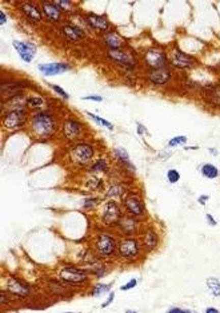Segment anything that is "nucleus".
I'll use <instances>...</instances> for the list:
<instances>
[{
  "label": "nucleus",
  "mask_w": 220,
  "mask_h": 313,
  "mask_svg": "<svg viewBox=\"0 0 220 313\" xmlns=\"http://www.w3.org/2000/svg\"><path fill=\"white\" fill-rule=\"evenodd\" d=\"M31 130L36 137L47 138L55 133V119L49 113H38L32 116Z\"/></svg>",
  "instance_id": "f257e3e1"
},
{
  "label": "nucleus",
  "mask_w": 220,
  "mask_h": 313,
  "mask_svg": "<svg viewBox=\"0 0 220 313\" xmlns=\"http://www.w3.org/2000/svg\"><path fill=\"white\" fill-rule=\"evenodd\" d=\"M94 250L99 257L103 258L111 257L118 252V241L109 233H100L95 238Z\"/></svg>",
  "instance_id": "f03ea898"
},
{
  "label": "nucleus",
  "mask_w": 220,
  "mask_h": 313,
  "mask_svg": "<svg viewBox=\"0 0 220 313\" xmlns=\"http://www.w3.org/2000/svg\"><path fill=\"white\" fill-rule=\"evenodd\" d=\"M142 252V244L133 237H123L118 243V256L122 260L135 261Z\"/></svg>",
  "instance_id": "7ed1b4c3"
},
{
  "label": "nucleus",
  "mask_w": 220,
  "mask_h": 313,
  "mask_svg": "<svg viewBox=\"0 0 220 313\" xmlns=\"http://www.w3.org/2000/svg\"><path fill=\"white\" fill-rule=\"evenodd\" d=\"M59 277L66 284L81 286L88 281V271H84L73 265H66L59 271Z\"/></svg>",
  "instance_id": "20e7f679"
},
{
  "label": "nucleus",
  "mask_w": 220,
  "mask_h": 313,
  "mask_svg": "<svg viewBox=\"0 0 220 313\" xmlns=\"http://www.w3.org/2000/svg\"><path fill=\"white\" fill-rule=\"evenodd\" d=\"M94 148L90 143L79 142L72 148L70 152L71 161L77 166H87L94 158Z\"/></svg>",
  "instance_id": "39448f33"
},
{
  "label": "nucleus",
  "mask_w": 220,
  "mask_h": 313,
  "mask_svg": "<svg viewBox=\"0 0 220 313\" xmlns=\"http://www.w3.org/2000/svg\"><path fill=\"white\" fill-rule=\"evenodd\" d=\"M124 215L122 214V209L116 201H107L100 210V220L105 225H118Z\"/></svg>",
  "instance_id": "423d86ee"
},
{
  "label": "nucleus",
  "mask_w": 220,
  "mask_h": 313,
  "mask_svg": "<svg viewBox=\"0 0 220 313\" xmlns=\"http://www.w3.org/2000/svg\"><path fill=\"white\" fill-rule=\"evenodd\" d=\"M124 209L133 219H140L146 215V205L143 200L135 193L127 194L124 198Z\"/></svg>",
  "instance_id": "0eeeda50"
},
{
  "label": "nucleus",
  "mask_w": 220,
  "mask_h": 313,
  "mask_svg": "<svg viewBox=\"0 0 220 313\" xmlns=\"http://www.w3.org/2000/svg\"><path fill=\"white\" fill-rule=\"evenodd\" d=\"M6 292L10 293V295L18 296V297H27V296L31 295L32 291L31 286L25 284L24 281L11 276L6 280Z\"/></svg>",
  "instance_id": "6e6552de"
},
{
  "label": "nucleus",
  "mask_w": 220,
  "mask_h": 313,
  "mask_svg": "<svg viewBox=\"0 0 220 313\" xmlns=\"http://www.w3.org/2000/svg\"><path fill=\"white\" fill-rule=\"evenodd\" d=\"M27 121V114L23 109H15L12 111H8L6 115L3 116V126L10 130H15L19 129L20 126L25 124Z\"/></svg>",
  "instance_id": "1a4fd4ad"
},
{
  "label": "nucleus",
  "mask_w": 220,
  "mask_h": 313,
  "mask_svg": "<svg viewBox=\"0 0 220 313\" xmlns=\"http://www.w3.org/2000/svg\"><path fill=\"white\" fill-rule=\"evenodd\" d=\"M170 62H171L172 66L175 68H179V70H184V68H193L196 64V60L193 57H189L187 54H184L180 50H175L174 53L171 54L170 57Z\"/></svg>",
  "instance_id": "9d476101"
},
{
  "label": "nucleus",
  "mask_w": 220,
  "mask_h": 313,
  "mask_svg": "<svg viewBox=\"0 0 220 313\" xmlns=\"http://www.w3.org/2000/svg\"><path fill=\"white\" fill-rule=\"evenodd\" d=\"M147 66L151 67V70H157L167 66V57L163 51L159 50H150L144 57Z\"/></svg>",
  "instance_id": "9b49d317"
},
{
  "label": "nucleus",
  "mask_w": 220,
  "mask_h": 313,
  "mask_svg": "<svg viewBox=\"0 0 220 313\" xmlns=\"http://www.w3.org/2000/svg\"><path fill=\"white\" fill-rule=\"evenodd\" d=\"M14 47H15V50H16V51L19 53L21 59L24 60V62H27V63L32 62V59H34V57H35V53H36V49L34 44H28V43L15 40Z\"/></svg>",
  "instance_id": "f8f14e48"
},
{
  "label": "nucleus",
  "mask_w": 220,
  "mask_h": 313,
  "mask_svg": "<svg viewBox=\"0 0 220 313\" xmlns=\"http://www.w3.org/2000/svg\"><path fill=\"white\" fill-rule=\"evenodd\" d=\"M70 70V66L64 63H47V64H40L39 66V71L46 77H52V75L63 74L66 71Z\"/></svg>",
  "instance_id": "ddd939ff"
},
{
  "label": "nucleus",
  "mask_w": 220,
  "mask_h": 313,
  "mask_svg": "<svg viewBox=\"0 0 220 313\" xmlns=\"http://www.w3.org/2000/svg\"><path fill=\"white\" fill-rule=\"evenodd\" d=\"M171 71L168 70L167 67L157 68V70H151V73L148 74V79L155 85H164L171 79Z\"/></svg>",
  "instance_id": "4468645a"
},
{
  "label": "nucleus",
  "mask_w": 220,
  "mask_h": 313,
  "mask_svg": "<svg viewBox=\"0 0 220 313\" xmlns=\"http://www.w3.org/2000/svg\"><path fill=\"white\" fill-rule=\"evenodd\" d=\"M86 19H87L88 25L91 26L92 29L98 30V31H107L109 29V21L104 15L88 14Z\"/></svg>",
  "instance_id": "2eb2a0df"
},
{
  "label": "nucleus",
  "mask_w": 220,
  "mask_h": 313,
  "mask_svg": "<svg viewBox=\"0 0 220 313\" xmlns=\"http://www.w3.org/2000/svg\"><path fill=\"white\" fill-rule=\"evenodd\" d=\"M142 244L147 250H154L159 245V236L152 228H147L142 236Z\"/></svg>",
  "instance_id": "dca6fc26"
},
{
  "label": "nucleus",
  "mask_w": 220,
  "mask_h": 313,
  "mask_svg": "<svg viewBox=\"0 0 220 313\" xmlns=\"http://www.w3.org/2000/svg\"><path fill=\"white\" fill-rule=\"evenodd\" d=\"M118 228L122 230L123 234H126V237H131L133 233L138 232V221L133 217H123L120 222L118 224Z\"/></svg>",
  "instance_id": "f3484780"
},
{
  "label": "nucleus",
  "mask_w": 220,
  "mask_h": 313,
  "mask_svg": "<svg viewBox=\"0 0 220 313\" xmlns=\"http://www.w3.org/2000/svg\"><path fill=\"white\" fill-rule=\"evenodd\" d=\"M63 131L67 139L72 141V139L79 137V134L81 133V125L75 119H67Z\"/></svg>",
  "instance_id": "a211bd4d"
},
{
  "label": "nucleus",
  "mask_w": 220,
  "mask_h": 313,
  "mask_svg": "<svg viewBox=\"0 0 220 313\" xmlns=\"http://www.w3.org/2000/svg\"><path fill=\"white\" fill-rule=\"evenodd\" d=\"M203 97L206 99L207 102L212 103L215 106L220 107V85L211 86V87L204 88Z\"/></svg>",
  "instance_id": "6ab92c4d"
},
{
  "label": "nucleus",
  "mask_w": 220,
  "mask_h": 313,
  "mask_svg": "<svg viewBox=\"0 0 220 313\" xmlns=\"http://www.w3.org/2000/svg\"><path fill=\"white\" fill-rule=\"evenodd\" d=\"M108 55L111 59L116 60V62L120 64H126V66H131V64H133L132 57H131L129 54L122 51V50H109Z\"/></svg>",
  "instance_id": "aec40b11"
},
{
  "label": "nucleus",
  "mask_w": 220,
  "mask_h": 313,
  "mask_svg": "<svg viewBox=\"0 0 220 313\" xmlns=\"http://www.w3.org/2000/svg\"><path fill=\"white\" fill-rule=\"evenodd\" d=\"M43 12H44V15H46L49 20L58 21L62 18V10H60L56 4L44 3L43 4Z\"/></svg>",
  "instance_id": "412c9836"
},
{
  "label": "nucleus",
  "mask_w": 220,
  "mask_h": 313,
  "mask_svg": "<svg viewBox=\"0 0 220 313\" xmlns=\"http://www.w3.org/2000/svg\"><path fill=\"white\" fill-rule=\"evenodd\" d=\"M63 32L66 38H68L70 40H72V42H77V40H80L81 38H84V32L81 31L79 27H75V26H64Z\"/></svg>",
  "instance_id": "4be33fe9"
},
{
  "label": "nucleus",
  "mask_w": 220,
  "mask_h": 313,
  "mask_svg": "<svg viewBox=\"0 0 220 313\" xmlns=\"http://www.w3.org/2000/svg\"><path fill=\"white\" fill-rule=\"evenodd\" d=\"M21 10H23V12H24L28 18L31 19V20H35V21L42 20V16H43L42 12H40V11L38 10V7L34 6V4L24 3L23 6H21Z\"/></svg>",
  "instance_id": "5701e85b"
},
{
  "label": "nucleus",
  "mask_w": 220,
  "mask_h": 313,
  "mask_svg": "<svg viewBox=\"0 0 220 313\" xmlns=\"http://www.w3.org/2000/svg\"><path fill=\"white\" fill-rule=\"evenodd\" d=\"M200 173H202V176L204 178H208V180H216L217 177L220 176L219 169L212 163H203L202 167H200Z\"/></svg>",
  "instance_id": "b1692460"
},
{
  "label": "nucleus",
  "mask_w": 220,
  "mask_h": 313,
  "mask_svg": "<svg viewBox=\"0 0 220 313\" xmlns=\"http://www.w3.org/2000/svg\"><path fill=\"white\" fill-rule=\"evenodd\" d=\"M105 43L111 50H120L123 44V39L116 32H109V34H105Z\"/></svg>",
  "instance_id": "393cba45"
},
{
  "label": "nucleus",
  "mask_w": 220,
  "mask_h": 313,
  "mask_svg": "<svg viewBox=\"0 0 220 313\" xmlns=\"http://www.w3.org/2000/svg\"><path fill=\"white\" fill-rule=\"evenodd\" d=\"M206 286L213 297H220V280L217 277H208L206 280Z\"/></svg>",
  "instance_id": "a878e982"
},
{
  "label": "nucleus",
  "mask_w": 220,
  "mask_h": 313,
  "mask_svg": "<svg viewBox=\"0 0 220 313\" xmlns=\"http://www.w3.org/2000/svg\"><path fill=\"white\" fill-rule=\"evenodd\" d=\"M115 155L116 158L119 159L120 162H122L123 165H126L127 167H131L132 170H135V167L132 166V163H131V161H129V157H128V153L124 150L123 148H118L115 150Z\"/></svg>",
  "instance_id": "bb28decb"
},
{
  "label": "nucleus",
  "mask_w": 220,
  "mask_h": 313,
  "mask_svg": "<svg viewBox=\"0 0 220 313\" xmlns=\"http://www.w3.org/2000/svg\"><path fill=\"white\" fill-rule=\"evenodd\" d=\"M109 289H111V284H96L92 289L91 295L95 296V297H100V296L105 295V293H109Z\"/></svg>",
  "instance_id": "cd10ccee"
},
{
  "label": "nucleus",
  "mask_w": 220,
  "mask_h": 313,
  "mask_svg": "<svg viewBox=\"0 0 220 313\" xmlns=\"http://www.w3.org/2000/svg\"><path fill=\"white\" fill-rule=\"evenodd\" d=\"M107 169H108V162L105 161V159H99V161H96L92 165V172L105 173Z\"/></svg>",
  "instance_id": "c85d7f7f"
},
{
  "label": "nucleus",
  "mask_w": 220,
  "mask_h": 313,
  "mask_svg": "<svg viewBox=\"0 0 220 313\" xmlns=\"http://www.w3.org/2000/svg\"><path fill=\"white\" fill-rule=\"evenodd\" d=\"M88 116H90V118H92V119H94L96 124L101 125V126H104V127H108L109 130H112V129H114V125H112L111 122L103 119V118H100L99 115H95V114H92V113H88Z\"/></svg>",
  "instance_id": "c756f323"
},
{
  "label": "nucleus",
  "mask_w": 220,
  "mask_h": 313,
  "mask_svg": "<svg viewBox=\"0 0 220 313\" xmlns=\"http://www.w3.org/2000/svg\"><path fill=\"white\" fill-rule=\"evenodd\" d=\"M167 180L170 183H178L180 181V173L176 169H170L167 172Z\"/></svg>",
  "instance_id": "7c9ffc66"
},
{
  "label": "nucleus",
  "mask_w": 220,
  "mask_h": 313,
  "mask_svg": "<svg viewBox=\"0 0 220 313\" xmlns=\"http://www.w3.org/2000/svg\"><path fill=\"white\" fill-rule=\"evenodd\" d=\"M28 107H32V109H38L43 105V99L39 98V97H31V98L27 99Z\"/></svg>",
  "instance_id": "2f4dec72"
},
{
  "label": "nucleus",
  "mask_w": 220,
  "mask_h": 313,
  "mask_svg": "<svg viewBox=\"0 0 220 313\" xmlns=\"http://www.w3.org/2000/svg\"><path fill=\"white\" fill-rule=\"evenodd\" d=\"M185 142H187V137L179 135V137L172 138L171 141L168 142V146H170V148H174V146H179V145H184Z\"/></svg>",
  "instance_id": "473e14b6"
},
{
  "label": "nucleus",
  "mask_w": 220,
  "mask_h": 313,
  "mask_svg": "<svg viewBox=\"0 0 220 313\" xmlns=\"http://www.w3.org/2000/svg\"><path fill=\"white\" fill-rule=\"evenodd\" d=\"M124 193L123 189H120V185H114L111 189L107 191V197H116V196H122Z\"/></svg>",
  "instance_id": "72a5a7b5"
},
{
  "label": "nucleus",
  "mask_w": 220,
  "mask_h": 313,
  "mask_svg": "<svg viewBox=\"0 0 220 313\" xmlns=\"http://www.w3.org/2000/svg\"><path fill=\"white\" fill-rule=\"evenodd\" d=\"M56 6L62 11H70L72 8V2H70V0H59V2H56Z\"/></svg>",
  "instance_id": "f704fd0d"
},
{
  "label": "nucleus",
  "mask_w": 220,
  "mask_h": 313,
  "mask_svg": "<svg viewBox=\"0 0 220 313\" xmlns=\"http://www.w3.org/2000/svg\"><path fill=\"white\" fill-rule=\"evenodd\" d=\"M136 285H138V280L136 278H132V280H129L127 284L122 285V286H120V291H122V292H126V291H129V289H133Z\"/></svg>",
  "instance_id": "c9c22d12"
},
{
  "label": "nucleus",
  "mask_w": 220,
  "mask_h": 313,
  "mask_svg": "<svg viewBox=\"0 0 220 313\" xmlns=\"http://www.w3.org/2000/svg\"><path fill=\"white\" fill-rule=\"evenodd\" d=\"M98 204H99L98 198H87V200H84V202H83L84 208L86 209L95 208V206H96Z\"/></svg>",
  "instance_id": "e433bc0d"
},
{
  "label": "nucleus",
  "mask_w": 220,
  "mask_h": 313,
  "mask_svg": "<svg viewBox=\"0 0 220 313\" xmlns=\"http://www.w3.org/2000/svg\"><path fill=\"white\" fill-rule=\"evenodd\" d=\"M51 88H52L53 91L55 92H58V94L60 95V97H62V98H64V99H68L70 98V95L67 94L66 91H64L63 88L60 87V86H58V85H51Z\"/></svg>",
  "instance_id": "4c0bfd02"
},
{
  "label": "nucleus",
  "mask_w": 220,
  "mask_h": 313,
  "mask_svg": "<svg viewBox=\"0 0 220 313\" xmlns=\"http://www.w3.org/2000/svg\"><path fill=\"white\" fill-rule=\"evenodd\" d=\"M87 186L91 187L92 190H96L99 189V187H101V181L98 180V178H92V180L87 183Z\"/></svg>",
  "instance_id": "58836bf2"
},
{
  "label": "nucleus",
  "mask_w": 220,
  "mask_h": 313,
  "mask_svg": "<svg viewBox=\"0 0 220 313\" xmlns=\"http://www.w3.org/2000/svg\"><path fill=\"white\" fill-rule=\"evenodd\" d=\"M114 300H115V292H109L108 299L105 300L104 303L101 304V308H107V306H109L112 303H114Z\"/></svg>",
  "instance_id": "ea45409f"
},
{
  "label": "nucleus",
  "mask_w": 220,
  "mask_h": 313,
  "mask_svg": "<svg viewBox=\"0 0 220 313\" xmlns=\"http://www.w3.org/2000/svg\"><path fill=\"white\" fill-rule=\"evenodd\" d=\"M206 221L210 226H216L217 225V221L213 219L212 214H206Z\"/></svg>",
  "instance_id": "a19ab883"
},
{
  "label": "nucleus",
  "mask_w": 220,
  "mask_h": 313,
  "mask_svg": "<svg viewBox=\"0 0 220 313\" xmlns=\"http://www.w3.org/2000/svg\"><path fill=\"white\" fill-rule=\"evenodd\" d=\"M81 99H84V101H94V102H103V98L99 97V95H96V97L95 95H90V97H84Z\"/></svg>",
  "instance_id": "79ce46f5"
},
{
  "label": "nucleus",
  "mask_w": 220,
  "mask_h": 313,
  "mask_svg": "<svg viewBox=\"0 0 220 313\" xmlns=\"http://www.w3.org/2000/svg\"><path fill=\"white\" fill-rule=\"evenodd\" d=\"M167 313H185V309H182V308H179V306H174L171 309H168Z\"/></svg>",
  "instance_id": "37998d69"
},
{
  "label": "nucleus",
  "mask_w": 220,
  "mask_h": 313,
  "mask_svg": "<svg viewBox=\"0 0 220 313\" xmlns=\"http://www.w3.org/2000/svg\"><path fill=\"white\" fill-rule=\"evenodd\" d=\"M208 196H206V194H204V196H200L199 198H198V202H199L200 205H203V206H204V205H206V202L207 201H208Z\"/></svg>",
  "instance_id": "c03bdc74"
},
{
  "label": "nucleus",
  "mask_w": 220,
  "mask_h": 313,
  "mask_svg": "<svg viewBox=\"0 0 220 313\" xmlns=\"http://www.w3.org/2000/svg\"><path fill=\"white\" fill-rule=\"evenodd\" d=\"M204 313H220V310L215 308V306H208V308H206Z\"/></svg>",
  "instance_id": "a18cd8bd"
},
{
  "label": "nucleus",
  "mask_w": 220,
  "mask_h": 313,
  "mask_svg": "<svg viewBox=\"0 0 220 313\" xmlns=\"http://www.w3.org/2000/svg\"><path fill=\"white\" fill-rule=\"evenodd\" d=\"M6 21H7V16H6V14L2 11V12H0V25L4 26L6 25Z\"/></svg>",
  "instance_id": "49530a36"
},
{
  "label": "nucleus",
  "mask_w": 220,
  "mask_h": 313,
  "mask_svg": "<svg viewBox=\"0 0 220 313\" xmlns=\"http://www.w3.org/2000/svg\"><path fill=\"white\" fill-rule=\"evenodd\" d=\"M126 313H138L136 310H133V309H127Z\"/></svg>",
  "instance_id": "de8ad7c7"
},
{
  "label": "nucleus",
  "mask_w": 220,
  "mask_h": 313,
  "mask_svg": "<svg viewBox=\"0 0 220 313\" xmlns=\"http://www.w3.org/2000/svg\"><path fill=\"white\" fill-rule=\"evenodd\" d=\"M185 313H196L195 310H191V309H185Z\"/></svg>",
  "instance_id": "09e8293b"
},
{
  "label": "nucleus",
  "mask_w": 220,
  "mask_h": 313,
  "mask_svg": "<svg viewBox=\"0 0 220 313\" xmlns=\"http://www.w3.org/2000/svg\"><path fill=\"white\" fill-rule=\"evenodd\" d=\"M64 313H75V312H64ZM76 313H80V312H76Z\"/></svg>",
  "instance_id": "8fccbe9b"
}]
</instances>
